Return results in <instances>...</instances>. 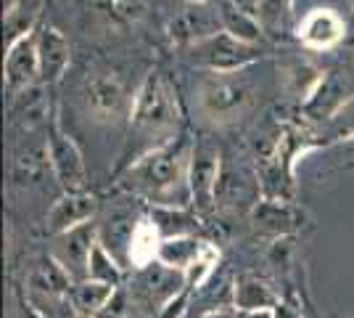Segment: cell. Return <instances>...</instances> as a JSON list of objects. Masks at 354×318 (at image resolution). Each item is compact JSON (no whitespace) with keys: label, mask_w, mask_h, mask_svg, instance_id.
Wrapping results in <instances>:
<instances>
[{"label":"cell","mask_w":354,"mask_h":318,"mask_svg":"<svg viewBox=\"0 0 354 318\" xmlns=\"http://www.w3.org/2000/svg\"><path fill=\"white\" fill-rule=\"evenodd\" d=\"M191 152L193 141L185 133H180L169 143L135 157L130 167L124 170L122 186L133 194L146 197L153 207H180L175 202L177 191L191 199V191H188Z\"/></svg>","instance_id":"1"},{"label":"cell","mask_w":354,"mask_h":318,"mask_svg":"<svg viewBox=\"0 0 354 318\" xmlns=\"http://www.w3.org/2000/svg\"><path fill=\"white\" fill-rule=\"evenodd\" d=\"M177 127H180V106L175 91L159 69H151L135 93L130 133L148 141V152H151L177 138Z\"/></svg>","instance_id":"2"},{"label":"cell","mask_w":354,"mask_h":318,"mask_svg":"<svg viewBox=\"0 0 354 318\" xmlns=\"http://www.w3.org/2000/svg\"><path fill=\"white\" fill-rule=\"evenodd\" d=\"M254 104V82L241 72H207L198 82V109L212 125H233Z\"/></svg>","instance_id":"3"},{"label":"cell","mask_w":354,"mask_h":318,"mask_svg":"<svg viewBox=\"0 0 354 318\" xmlns=\"http://www.w3.org/2000/svg\"><path fill=\"white\" fill-rule=\"evenodd\" d=\"M135 96L127 93L124 80L117 72H90L82 80V106L93 122L117 125L130 120Z\"/></svg>","instance_id":"4"},{"label":"cell","mask_w":354,"mask_h":318,"mask_svg":"<svg viewBox=\"0 0 354 318\" xmlns=\"http://www.w3.org/2000/svg\"><path fill=\"white\" fill-rule=\"evenodd\" d=\"M222 16L217 6L196 3V0H177V6L167 16V40L175 48H196L209 37L222 32Z\"/></svg>","instance_id":"5"},{"label":"cell","mask_w":354,"mask_h":318,"mask_svg":"<svg viewBox=\"0 0 354 318\" xmlns=\"http://www.w3.org/2000/svg\"><path fill=\"white\" fill-rule=\"evenodd\" d=\"M188 289L185 284V273L175 271L164 263H151L146 268H138L133 276V284H130V300L138 308H143L148 313H162L167 305L172 303L175 297H180L183 292Z\"/></svg>","instance_id":"6"},{"label":"cell","mask_w":354,"mask_h":318,"mask_svg":"<svg viewBox=\"0 0 354 318\" xmlns=\"http://www.w3.org/2000/svg\"><path fill=\"white\" fill-rule=\"evenodd\" d=\"M222 175L220 146L209 138L193 141L191 167H188V191H191L193 212L212 215L217 210V186Z\"/></svg>","instance_id":"7"},{"label":"cell","mask_w":354,"mask_h":318,"mask_svg":"<svg viewBox=\"0 0 354 318\" xmlns=\"http://www.w3.org/2000/svg\"><path fill=\"white\" fill-rule=\"evenodd\" d=\"M48 159H50V173L59 181L64 194H85L88 191V167L82 159L80 146L74 143L69 133H64L56 114H50L48 125Z\"/></svg>","instance_id":"8"},{"label":"cell","mask_w":354,"mask_h":318,"mask_svg":"<svg viewBox=\"0 0 354 318\" xmlns=\"http://www.w3.org/2000/svg\"><path fill=\"white\" fill-rule=\"evenodd\" d=\"M191 59L207 72H241L262 59V48L222 30L214 37L191 48Z\"/></svg>","instance_id":"9"},{"label":"cell","mask_w":354,"mask_h":318,"mask_svg":"<svg viewBox=\"0 0 354 318\" xmlns=\"http://www.w3.org/2000/svg\"><path fill=\"white\" fill-rule=\"evenodd\" d=\"M98 244V226L95 220L93 223H85V226H77L66 233H59L53 239V249L50 255L59 260L64 265V271L69 273L77 281H85L88 279V265H90V255Z\"/></svg>","instance_id":"10"},{"label":"cell","mask_w":354,"mask_h":318,"mask_svg":"<svg viewBox=\"0 0 354 318\" xmlns=\"http://www.w3.org/2000/svg\"><path fill=\"white\" fill-rule=\"evenodd\" d=\"M6 88L11 93H21L40 85V56H37V32L21 37L19 43L6 48Z\"/></svg>","instance_id":"11"},{"label":"cell","mask_w":354,"mask_h":318,"mask_svg":"<svg viewBox=\"0 0 354 318\" xmlns=\"http://www.w3.org/2000/svg\"><path fill=\"white\" fill-rule=\"evenodd\" d=\"M37 56H40V82L56 85L72 64V46L66 35L53 24H40L37 30Z\"/></svg>","instance_id":"12"},{"label":"cell","mask_w":354,"mask_h":318,"mask_svg":"<svg viewBox=\"0 0 354 318\" xmlns=\"http://www.w3.org/2000/svg\"><path fill=\"white\" fill-rule=\"evenodd\" d=\"M98 215V199L93 194H61L53 207L48 210V218H45V228L48 233L59 236V233H66L77 226H85V223H93V218Z\"/></svg>","instance_id":"13"},{"label":"cell","mask_w":354,"mask_h":318,"mask_svg":"<svg viewBox=\"0 0 354 318\" xmlns=\"http://www.w3.org/2000/svg\"><path fill=\"white\" fill-rule=\"evenodd\" d=\"M299 40L310 51H330L344 40L346 24L333 8H315L299 24Z\"/></svg>","instance_id":"14"},{"label":"cell","mask_w":354,"mask_h":318,"mask_svg":"<svg viewBox=\"0 0 354 318\" xmlns=\"http://www.w3.org/2000/svg\"><path fill=\"white\" fill-rule=\"evenodd\" d=\"M259 204V186L246 181L241 173L222 167L220 186H217V207L225 212H254Z\"/></svg>","instance_id":"15"},{"label":"cell","mask_w":354,"mask_h":318,"mask_svg":"<svg viewBox=\"0 0 354 318\" xmlns=\"http://www.w3.org/2000/svg\"><path fill=\"white\" fill-rule=\"evenodd\" d=\"M74 287V279L64 271L53 255H45L37 260V265L27 276V289L35 294H50V297H69Z\"/></svg>","instance_id":"16"},{"label":"cell","mask_w":354,"mask_h":318,"mask_svg":"<svg viewBox=\"0 0 354 318\" xmlns=\"http://www.w3.org/2000/svg\"><path fill=\"white\" fill-rule=\"evenodd\" d=\"M11 122L19 130L32 133L40 125H50L48 120V101H45V85H32L27 91L14 93L11 101Z\"/></svg>","instance_id":"17"},{"label":"cell","mask_w":354,"mask_h":318,"mask_svg":"<svg viewBox=\"0 0 354 318\" xmlns=\"http://www.w3.org/2000/svg\"><path fill=\"white\" fill-rule=\"evenodd\" d=\"M251 220H254L257 231L281 236V233H288V231L299 228L301 212L296 210V207H291L288 202H283V199H265V202H259L254 207Z\"/></svg>","instance_id":"18"},{"label":"cell","mask_w":354,"mask_h":318,"mask_svg":"<svg viewBox=\"0 0 354 318\" xmlns=\"http://www.w3.org/2000/svg\"><path fill=\"white\" fill-rule=\"evenodd\" d=\"M344 96H346V85L330 72V75H325L320 80V85L312 91V96L301 104V109H304V114L312 117V120L336 117L339 109L344 106Z\"/></svg>","instance_id":"19"},{"label":"cell","mask_w":354,"mask_h":318,"mask_svg":"<svg viewBox=\"0 0 354 318\" xmlns=\"http://www.w3.org/2000/svg\"><path fill=\"white\" fill-rule=\"evenodd\" d=\"M119 287H109V284H101V281H77L69 292V303H72L74 313L77 316H98L101 310H104L109 300L114 297V292Z\"/></svg>","instance_id":"20"},{"label":"cell","mask_w":354,"mask_h":318,"mask_svg":"<svg viewBox=\"0 0 354 318\" xmlns=\"http://www.w3.org/2000/svg\"><path fill=\"white\" fill-rule=\"evenodd\" d=\"M217 8H220L222 27H225V32L236 35V37L246 40V43H254V46H259V43H262V37H265L262 32H265V27L259 24V19H257V16H251L249 11L238 8L236 0H220V3H217Z\"/></svg>","instance_id":"21"},{"label":"cell","mask_w":354,"mask_h":318,"mask_svg":"<svg viewBox=\"0 0 354 318\" xmlns=\"http://www.w3.org/2000/svg\"><path fill=\"white\" fill-rule=\"evenodd\" d=\"M162 242V233H159V228L153 226V220L151 218H140L138 226H135L133 242H130V265H133L135 271L156 263Z\"/></svg>","instance_id":"22"},{"label":"cell","mask_w":354,"mask_h":318,"mask_svg":"<svg viewBox=\"0 0 354 318\" xmlns=\"http://www.w3.org/2000/svg\"><path fill=\"white\" fill-rule=\"evenodd\" d=\"M233 303H236V310H241V313H259V310H272L275 294H272V289L267 287L262 279L241 276L236 281Z\"/></svg>","instance_id":"23"},{"label":"cell","mask_w":354,"mask_h":318,"mask_svg":"<svg viewBox=\"0 0 354 318\" xmlns=\"http://www.w3.org/2000/svg\"><path fill=\"white\" fill-rule=\"evenodd\" d=\"M148 218L159 228L162 239L193 236V231L198 228V212H185L183 207H151Z\"/></svg>","instance_id":"24"},{"label":"cell","mask_w":354,"mask_h":318,"mask_svg":"<svg viewBox=\"0 0 354 318\" xmlns=\"http://www.w3.org/2000/svg\"><path fill=\"white\" fill-rule=\"evenodd\" d=\"M43 11V0H19L11 14L3 16V24H6V48L19 43L21 37L32 35L35 24H37V16Z\"/></svg>","instance_id":"25"},{"label":"cell","mask_w":354,"mask_h":318,"mask_svg":"<svg viewBox=\"0 0 354 318\" xmlns=\"http://www.w3.org/2000/svg\"><path fill=\"white\" fill-rule=\"evenodd\" d=\"M204 249V242H198L196 236H177V239H164L162 247H159V263L175 268V271H188L196 258L201 255Z\"/></svg>","instance_id":"26"},{"label":"cell","mask_w":354,"mask_h":318,"mask_svg":"<svg viewBox=\"0 0 354 318\" xmlns=\"http://www.w3.org/2000/svg\"><path fill=\"white\" fill-rule=\"evenodd\" d=\"M88 279L90 281L109 284V287H122V281H124V265L106 249L104 244L98 242L95 249H93V255H90Z\"/></svg>","instance_id":"27"},{"label":"cell","mask_w":354,"mask_h":318,"mask_svg":"<svg viewBox=\"0 0 354 318\" xmlns=\"http://www.w3.org/2000/svg\"><path fill=\"white\" fill-rule=\"evenodd\" d=\"M151 0H104L106 16L119 27H135L148 14Z\"/></svg>","instance_id":"28"},{"label":"cell","mask_w":354,"mask_h":318,"mask_svg":"<svg viewBox=\"0 0 354 318\" xmlns=\"http://www.w3.org/2000/svg\"><path fill=\"white\" fill-rule=\"evenodd\" d=\"M217 263H220V249H217L214 244L204 242L201 255H198L196 263L185 271V284H188V292L204 287L209 279L214 276V271H217Z\"/></svg>","instance_id":"29"},{"label":"cell","mask_w":354,"mask_h":318,"mask_svg":"<svg viewBox=\"0 0 354 318\" xmlns=\"http://www.w3.org/2000/svg\"><path fill=\"white\" fill-rule=\"evenodd\" d=\"M291 0H257V19L267 32L283 27V19L288 14Z\"/></svg>","instance_id":"30"},{"label":"cell","mask_w":354,"mask_h":318,"mask_svg":"<svg viewBox=\"0 0 354 318\" xmlns=\"http://www.w3.org/2000/svg\"><path fill=\"white\" fill-rule=\"evenodd\" d=\"M204 318H236V316H233V313H227V310H222V308H217V310L207 313Z\"/></svg>","instance_id":"31"},{"label":"cell","mask_w":354,"mask_h":318,"mask_svg":"<svg viewBox=\"0 0 354 318\" xmlns=\"http://www.w3.org/2000/svg\"><path fill=\"white\" fill-rule=\"evenodd\" d=\"M16 6H19V0H3V16L6 14H11Z\"/></svg>","instance_id":"32"},{"label":"cell","mask_w":354,"mask_h":318,"mask_svg":"<svg viewBox=\"0 0 354 318\" xmlns=\"http://www.w3.org/2000/svg\"><path fill=\"white\" fill-rule=\"evenodd\" d=\"M196 3H207V6H217L220 0H196Z\"/></svg>","instance_id":"33"},{"label":"cell","mask_w":354,"mask_h":318,"mask_svg":"<svg viewBox=\"0 0 354 318\" xmlns=\"http://www.w3.org/2000/svg\"><path fill=\"white\" fill-rule=\"evenodd\" d=\"M77 318H93V316H77Z\"/></svg>","instance_id":"34"}]
</instances>
